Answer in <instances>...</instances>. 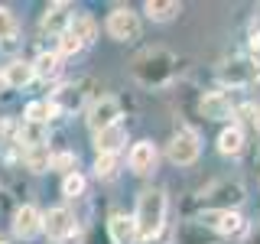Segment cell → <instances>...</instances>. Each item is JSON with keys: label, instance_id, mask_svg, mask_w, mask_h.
I'll return each instance as SVG.
<instances>
[{"label": "cell", "instance_id": "6da1fadb", "mask_svg": "<svg viewBox=\"0 0 260 244\" xmlns=\"http://www.w3.org/2000/svg\"><path fill=\"white\" fill-rule=\"evenodd\" d=\"M137 241H153L166 225V192L162 189H143L137 195V211L134 215Z\"/></svg>", "mask_w": 260, "mask_h": 244}, {"label": "cell", "instance_id": "7a4b0ae2", "mask_svg": "<svg viewBox=\"0 0 260 244\" xmlns=\"http://www.w3.org/2000/svg\"><path fill=\"white\" fill-rule=\"evenodd\" d=\"M173 65H176V59L166 49H146L140 59L134 62V72L143 85H162V81L173 78Z\"/></svg>", "mask_w": 260, "mask_h": 244}, {"label": "cell", "instance_id": "3957f363", "mask_svg": "<svg viewBox=\"0 0 260 244\" xmlns=\"http://www.w3.org/2000/svg\"><path fill=\"white\" fill-rule=\"evenodd\" d=\"M199 225L224 234V238H241L247 231V222H244V215L238 208H205L199 215Z\"/></svg>", "mask_w": 260, "mask_h": 244}, {"label": "cell", "instance_id": "277c9868", "mask_svg": "<svg viewBox=\"0 0 260 244\" xmlns=\"http://www.w3.org/2000/svg\"><path fill=\"white\" fill-rule=\"evenodd\" d=\"M199 153H202V140L192 127H182L166 146V157L173 160L176 166H192V163L199 160Z\"/></svg>", "mask_w": 260, "mask_h": 244}, {"label": "cell", "instance_id": "5b68a950", "mask_svg": "<svg viewBox=\"0 0 260 244\" xmlns=\"http://www.w3.org/2000/svg\"><path fill=\"white\" fill-rule=\"evenodd\" d=\"M108 36L117 39V43H130V39H140V16H137L130 7H117V10L108 13Z\"/></svg>", "mask_w": 260, "mask_h": 244}, {"label": "cell", "instance_id": "8992f818", "mask_svg": "<svg viewBox=\"0 0 260 244\" xmlns=\"http://www.w3.org/2000/svg\"><path fill=\"white\" fill-rule=\"evenodd\" d=\"M120 117H124L120 101H117V98H111V95H104V98H98V101L91 104V111H88V127H91L94 134H101V130L120 124Z\"/></svg>", "mask_w": 260, "mask_h": 244}, {"label": "cell", "instance_id": "52a82bcc", "mask_svg": "<svg viewBox=\"0 0 260 244\" xmlns=\"http://www.w3.org/2000/svg\"><path fill=\"white\" fill-rule=\"evenodd\" d=\"M218 78L224 81V85H234V88H244V85H250V81H257L260 78V65L257 62H250V59H228L221 69H218Z\"/></svg>", "mask_w": 260, "mask_h": 244}, {"label": "cell", "instance_id": "ba28073f", "mask_svg": "<svg viewBox=\"0 0 260 244\" xmlns=\"http://www.w3.org/2000/svg\"><path fill=\"white\" fill-rule=\"evenodd\" d=\"M43 231L49 234L52 241H65L69 234H75V215L69 208H49L43 215Z\"/></svg>", "mask_w": 260, "mask_h": 244}, {"label": "cell", "instance_id": "9c48e42d", "mask_svg": "<svg viewBox=\"0 0 260 244\" xmlns=\"http://www.w3.org/2000/svg\"><path fill=\"white\" fill-rule=\"evenodd\" d=\"M156 160H159V153H156V146H153V140L134 143L130 153H127V166H130V173H137V176H150L153 169H156Z\"/></svg>", "mask_w": 260, "mask_h": 244}, {"label": "cell", "instance_id": "30bf717a", "mask_svg": "<svg viewBox=\"0 0 260 244\" xmlns=\"http://www.w3.org/2000/svg\"><path fill=\"white\" fill-rule=\"evenodd\" d=\"M43 231V211L36 205H20L13 215V234L16 238H32Z\"/></svg>", "mask_w": 260, "mask_h": 244}, {"label": "cell", "instance_id": "8fae6325", "mask_svg": "<svg viewBox=\"0 0 260 244\" xmlns=\"http://www.w3.org/2000/svg\"><path fill=\"white\" fill-rule=\"evenodd\" d=\"M199 108H202V114H205L208 120H231L234 117V101L224 92H208L202 98Z\"/></svg>", "mask_w": 260, "mask_h": 244}, {"label": "cell", "instance_id": "7c38bea8", "mask_svg": "<svg viewBox=\"0 0 260 244\" xmlns=\"http://www.w3.org/2000/svg\"><path fill=\"white\" fill-rule=\"evenodd\" d=\"M124 143H127L124 124H114V127H108V130H101V134H94V150H98V157H101V153L117 157V153L124 150Z\"/></svg>", "mask_w": 260, "mask_h": 244}, {"label": "cell", "instance_id": "4fadbf2b", "mask_svg": "<svg viewBox=\"0 0 260 244\" xmlns=\"http://www.w3.org/2000/svg\"><path fill=\"white\" fill-rule=\"evenodd\" d=\"M81 101H85V81H69V85H62L59 92L52 95L55 111H65V114L78 111V108H81Z\"/></svg>", "mask_w": 260, "mask_h": 244}, {"label": "cell", "instance_id": "5bb4252c", "mask_svg": "<svg viewBox=\"0 0 260 244\" xmlns=\"http://www.w3.org/2000/svg\"><path fill=\"white\" fill-rule=\"evenodd\" d=\"M108 231H111V241H114V244H134V241H137L134 218L124 215V211H111V218H108Z\"/></svg>", "mask_w": 260, "mask_h": 244}, {"label": "cell", "instance_id": "9a60e30c", "mask_svg": "<svg viewBox=\"0 0 260 244\" xmlns=\"http://www.w3.org/2000/svg\"><path fill=\"white\" fill-rule=\"evenodd\" d=\"M4 81H7V88H26L32 78V62H23V59H13L10 65H4Z\"/></svg>", "mask_w": 260, "mask_h": 244}, {"label": "cell", "instance_id": "2e32d148", "mask_svg": "<svg viewBox=\"0 0 260 244\" xmlns=\"http://www.w3.org/2000/svg\"><path fill=\"white\" fill-rule=\"evenodd\" d=\"M218 153L221 157H241L244 153V130L241 124H231L218 134Z\"/></svg>", "mask_w": 260, "mask_h": 244}, {"label": "cell", "instance_id": "e0dca14e", "mask_svg": "<svg viewBox=\"0 0 260 244\" xmlns=\"http://www.w3.org/2000/svg\"><path fill=\"white\" fill-rule=\"evenodd\" d=\"M72 23V13H69V4H52L43 16V33H55V36H62L65 29H69Z\"/></svg>", "mask_w": 260, "mask_h": 244}, {"label": "cell", "instance_id": "ac0fdd59", "mask_svg": "<svg viewBox=\"0 0 260 244\" xmlns=\"http://www.w3.org/2000/svg\"><path fill=\"white\" fill-rule=\"evenodd\" d=\"M69 33L78 39L81 46H91L94 39H98V23L88 13H75V16H72V23H69Z\"/></svg>", "mask_w": 260, "mask_h": 244}, {"label": "cell", "instance_id": "d6986e66", "mask_svg": "<svg viewBox=\"0 0 260 244\" xmlns=\"http://www.w3.org/2000/svg\"><path fill=\"white\" fill-rule=\"evenodd\" d=\"M143 10H146V16H150L153 23H169V20H176V16L182 13V4H176V0H150Z\"/></svg>", "mask_w": 260, "mask_h": 244}, {"label": "cell", "instance_id": "ffe728a7", "mask_svg": "<svg viewBox=\"0 0 260 244\" xmlns=\"http://www.w3.org/2000/svg\"><path fill=\"white\" fill-rule=\"evenodd\" d=\"M59 72H62V59H59V52H39V55H36V62H32V75L43 78V81L55 78Z\"/></svg>", "mask_w": 260, "mask_h": 244}, {"label": "cell", "instance_id": "44dd1931", "mask_svg": "<svg viewBox=\"0 0 260 244\" xmlns=\"http://www.w3.org/2000/svg\"><path fill=\"white\" fill-rule=\"evenodd\" d=\"M23 160H26L29 173H46L52 153H49V146H32V150H23Z\"/></svg>", "mask_w": 260, "mask_h": 244}, {"label": "cell", "instance_id": "7402d4cb", "mask_svg": "<svg viewBox=\"0 0 260 244\" xmlns=\"http://www.w3.org/2000/svg\"><path fill=\"white\" fill-rule=\"evenodd\" d=\"M52 114H59L52 101H32L26 104V124H49Z\"/></svg>", "mask_w": 260, "mask_h": 244}, {"label": "cell", "instance_id": "603a6c76", "mask_svg": "<svg viewBox=\"0 0 260 244\" xmlns=\"http://www.w3.org/2000/svg\"><path fill=\"white\" fill-rule=\"evenodd\" d=\"M16 33H20L16 16L7 7H0V43H16Z\"/></svg>", "mask_w": 260, "mask_h": 244}, {"label": "cell", "instance_id": "cb8c5ba5", "mask_svg": "<svg viewBox=\"0 0 260 244\" xmlns=\"http://www.w3.org/2000/svg\"><path fill=\"white\" fill-rule=\"evenodd\" d=\"M117 166H120L117 157H108V153H101V157L94 160V176H98V179H114V176H117Z\"/></svg>", "mask_w": 260, "mask_h": 244}, {"label": "cell", "instance_id": "d4e9b609", "mask_svg": "<svg viewBox=\"0 0 260 244\" xmlns=\"http://www.w3.org/2000/svg\"><path fill=\"white\" fill-rule=\"evenodd\" d=\"M81 192H85V176L81 173H69L62 179V195L65 199H78Z\"/></svg>", "mask_w": 260, "mask_h": 244}, {"label": "cell", "instance_id": "484cf974", "mask_svg": "<svg viewBox=\"0 0 260 244\" xmlns=\"http://www.w3.org/2000/svg\"><path fill=\"white\" fill-rule=\"evenodd\" d=\"M81 49H85V46H81V43H78V39H75V36H72V33H69V29H65V33H62V36H59V49H55V52H59V59H62V55H78V52H81Z\"/></svg>", "mask_w": 260, "mask_h": 244}, {"label": "cell", "instance_id": "4316f807", "mask_svg": "<svg viewBox=\"0 0 260 244\" xmlns=\"http://www.w3.org/2000/svg\"><path fill=\"white\" fill-rule=\"evenodd\" d=\"M75 153H55L52 160H49V169H65V176L69 173H75Z\"/></svg>", "mask_w": 260, "mask_h": 244}, {"label": "cell", "instance_id": "83f0119b", "mask_svg": "<svg viewBox=\"0 0 260 244\" xmlns=\"http://www.w3.org/2000/svg\"><path fill=\"white\" fill-rule=\"evenodd\" d=\"M254 127L260 130V108H257V114H254Z\"/></svg>", "mask_w": 260, "mask_h": 244}, {"label": "cell", "instance_id": "f1b7e54d", "mask_svg": "<svg viewBox=\"0 0 260 244\" xmlns=\"http://www.w3.org/2000/svg\"><path fill=\"white\" fill-rule=\"evenodd\" d=\"M4 88H7V81H4V72H0V92H4Z\"/></svg>", "mask_w": 260, "mask_h": 244}, {"label": "cell", "instance_id": "f546056e", "mask_svg": "<svg viewBox=\"0 0 260 244\" xmlns=\"http://www.w3.org/2000/svg\"><path fill=\"white\" fill-rule=\"evenodd\" d=\"M0 244H7V238H0Z\"/></svg>", "mask_w": 260, "mask_h": 244}]
</instances>
